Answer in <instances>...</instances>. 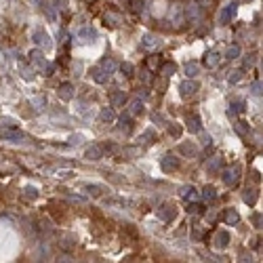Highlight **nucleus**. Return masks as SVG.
<instances>
[{"label": "nucleus", "instance_id": "1", "mask_svg": "<svg viewBox=\"0 0 263 263\" xmlns=\"http://www.w3.org/2000/svg\"><path fill=\"white\" fill-rule=\"evenodd\" d=\"M240 170H242V168H240L238 165H236V167H230V168H225V170H223L221 177H223V183H225V186H234V183L238 181Z\"/></svg>", "mask_w": 263, "mask_h": 263}, {"label": "nucleus", "instance_id": "2", "mask_svg": "<svg viewBox=\"0 0 263 263\" xmlns=\"http://www.w3.org/2000/svg\"><path fill=\"white\" fill-rule=\"evenodd\" d=\"M198 89H200V84H198L196 80H191V78H190V80H186V82H181L179 84V91H181V97H191V95H196L198 93Z\"/></svg>", "mask_w": 263, "mask_h": 263}, {"label": "nucleus", "instance_id": "3", "mask_svg": "<svg viewBox=\"0 0 263 263\" xmlns=\"http://www.w3.org/2000/svg\"><path fill=\"white\" fill-rule=\"evenodd\" d=\"M156 215H158L160 219H162V221H173V219L177 217V211H175V207H173V204H162V207L158 209V211H156Z\"/></svg>", "mask_w": 263, "mask_h": 263}, {"label": "nucleus", "instance_id": "4", "mask_svg": "<svg viewBox=\"0 0 263 263\" xmlns=\"http://www.w3.org/2000/svg\"><path fill=\"white\" fill-rule=\"evenodd\" d=\"M183 15H186L191 24H196V21L200 19V4H198V2H190L186 9H183Z\"/></svg>", "mask_w": 263, "mask_h": 263}, {"label": "nucleus", "instance_id": "5", "mask_svg": "<svg viewBox=\"0 0 263 263\" xmlns=\"http://www.w3.org/2000/svg\"><path fill=\"white\" fill-rule=\"evenodd\" d=\"M227 244H230V234H227L225 230H219L215 236H213V246L215 248H225Z\"/></svg>", "mask_w": 263, "mask_h": 263}, {"label": "nucleus", "instance_id": "6", "mask_svg": "<svg viewBox=\"0 0 263 263\" xmlns=\"http://www.w3.org/2000/svg\"><path fill=\"white\" fill-rule=\"evenodd\" d=\"M57 95H59V99H63V101H72L74 99V87L70 82H63L59 89H57Z\"/></svg>", "mask_w": 263, "mask_h": 263}, {"label": "nucleus", "instance_id": "7", "mask_svg": "<svg viewBox=\"0 0 263 263\" xmlns=\"http://www.w3.org/2000/svg\"><path fill=\"white\" fill-rule=\"evenodd\" d=\"M160 167L162 170H167V173H170V170H175V168H179V158H175V156H165V158L160 160Z\"/></svg>", "mask_w": 263, "mask_h": 263}, {"label": "nucleus", "instance_id": "8", "mask_svg": "<svg viewBox=\"0 0 263 263\" xmlns=\"http://www.w3.org/2000/svg\"><path fill=\"white\" fill-rule=\"evenodd\" d=\"M236 11H238V4L234 2L230 6H225V9L221 11V24H230V21L236 17Z\"/></svg>", "mask_w": 263, "mask_h": 263}, {"label": "nucleus", "instance_id": "9", "mask_svg": "<svg viewBox=\"0 0 263 263\" xmlns=\"http://www.w3.org/2000/svg\"><path fill=\"white\" fill-rule=\"evenodd\" d=\"M143 101L141 99H131L129 101V116H141L143 114Z\"/></svg>", "mask_w": 263, "mask_h": 263}, {"label": "nucleus", "instance_id": "10", "mask_svg": "<svg viewBox=\"0 0 263 263\" xmlns=\"http://www.w3.org/2000/svg\"><path fill=\"white\" fill-rule=\"evenodd\" d=\"M223 221H225V225H238V221H240L238 211H236V209H225V213H223Z\"/></svg>", "mask_w": 263, "mask_h": 263}, {"label": "nucleus", "instance_id": "11", "mask_svg": "<svg viewBox=\"0 0 263 263\" xmlns=\"http://www.w3.org/2000/svg\"><path fill=\"white\" fill-rule=\"evenodd\" d=\"M188 131L190 133H194V135H198V133H202V122H200V118L196 116H188Z\"/></svg>", "mask_w": 263, "mask_h": 263}, {"label": "nucleus", "instance_id": "12", "mask_svg": "<svg viewBox=\"0 0 263 263\" xmlns=\"http://www.w3.org/2000/svg\"><path fill=\"white\" fill-rule=\"evenodd\" d=\"M30 57H32V63L36 66V70H45L47 68V59H45V55H42V51H32L30 53Z\"/></svg>", "mask_w": 263, "mask_h": 263}, {"label": "nucleus", "instance_id": "13", "mask_svg": "<svg viewBox=\"0 0 263 263\" xmlns=\"http://www.w3.org/2000/svg\"><path fill=\"white\" fill-rule=\"evenodd\" d=\"M91 76H93V80H95V82H99V84L108 82V78H110V74L105 72L103 68H93V70H91Z\"/></svg>", "mask_w": 263, "mask_h": 263}, {"label": "nucleus", "instance_id": "14", "mask_svg": "<svg viewBox=\"0 0 263 263\" xmlns=\"http://www.w3.org/2000/svg\"><path fill=\"white\" fill-rule=\"evenodd\" d=\"M141 47L143 48H156V47H160V38L154 36V34H145L143 40H141Z\"/></svg>", "mask_w": 263, "mask_h": 263}, {"label": "nucleus", "instance_id": "15", "mask_svg": "<svg viewBox=\"0 0 263 263\" xmlns=\"http://www.w3.org/2000/svg\"><path fill=\"white\" fill-rule=\"evenodd\" d=\"M221 168H223V158H221V156H215V158H211V162L207 165V170H209V173H213V175L219 173Z\"/></svg>", "mask_w": 263, "mask_h": 263}, {"label": "nucleus", "instance_id": "16", "mask_svg": "<svg viewBox=\"0 0 263 263\" xmlns=\"http://www.w3.org/2000/svg\"><path fill=\"white\" fill-rule=\"evenodd\" d=\"M87 158L89 160H101L103 158V145H91L87 150Z\"/></svg>", "mask_w": 263, "mask_h": 263}, {"label": "nucleus", "instance_id": "17", "mask_svg": "<svg viewBox=\"0 0 263 263\" xmlns=\"http://www.w3.org/2000/svg\"><path fill=\"white\" fill-rule=\"evenodd\" d=\"M110 101H112V108H118V105H124V101H126L124 91H114V93L110 95Z\"/></svg>", "mask_w": 263, "mask_h": 263}, {"label": "nucleus", "instance_id": "18", "mask_svg": "<svg viewBox=\"0 0 263 263\" xmlns=\"http://www.w3.org/2000/svg\"><path fill=\"white\" fill-rule=\"evenodd\" d=\"M78 38H82V42H89V40H93V38H97V32L93 30V27H82L80 32H78Z\"/></svg>", "mask_w": 263, "mask_h": 263}, {"label": "nucleus", "instance_id": "19", "mask_svg": "<svg viewBox=\"0 0 263 263\" xmlns=\"http://www.w3.org/2000/svg\"><path fill=\"white\" fill-rule=\"evenodd\" d=\"M99 120H101V122H114V120H116V112L112 108H103L99 112Z\"/></svg>", "mask_w": 263, "mask_h": 263}, {"label": "nucleus", "instance_id": "20", "mask_svg": "<svg viewBox=\"0 0 263 263\" xmlns=\"http://www.w3.org/2000/svg\"><path fill=\"white\" fill-rule=\"evenodd\" d=\"M202 200L204 202H215L217 200V190L213 188V186H207L202 190Z\"/></svg>", "mask_w": 263, "mask_h": 263}, {"label": "nucleus", "instance_id": "21", "mask_svg": "<svg viewBox=\"0 0 263 263\" xmlns=\"http://www.w3.org/2000/svg\"><path fill=\"white\" fill-rule=\"evenodd\" d=\"M34 40H36L38 45H42V48H51V40H48V36L42 30H38L36 34H34Z\"/></svg>", "mask_w": 263, "mask_h": 263}, {"label": "nucleus", "instance_id": "22", "mask_svg": "<svg viewBox=\"0 0 263 263\" xmlns=\"http://www.w3.org/2000/svg\"><path fill=\"white\" fill-rule=\"evenodd\" d=\"M219 59H221V57H219V53H217V51H211V53L207 55V59H204V63H207V68H217V66H219Z\"/></svg>", "mask_w": 263, "mask_h": 263}, {"label": "nucleus", "instance_id": "23", "mask_svg": "<svg viewBox=\"0 0 263 263\" xmlns=\"http://www.w3.org/2000/svg\"><path fill=\"white\" fill-rule=\"evenodd\" d=\"M242 200L246 204H251V207H255V202H257V194H255V190H244L242 191Z\"/></svg>", "mask_w": 263, "mask_h": 263}, {"label": "nucleus", "instance_id": "24", "mask_svg": "<svg viewBox=\"0 0 263 263\" xmlns=\"http://www.w3.org/2000/svg\"><path fill=\"white\" fill-rule=\"evenodd\" d=\"M179 152H181V154H186V156H190V158H191V156H196V152H198V150H196V145L190 141V143H181V145H179Z\"/></svg>", "mask_w": 263, "mask_h": 263}, {"label": "nucleus", "instance_id": "25", "mask_svg": "<svg viewBox=\"0 0 263 263\" xmlns=\"http://www.w3.org/2000/svg\"><path fill=\"white\" fill-rule=\"evenodd\" d=\"M154 139H156V133L150 129V131H143L139 135V143H154Z\"/></svg>", "mask_w": 263, "mask_h": 263}, {"label": "nucleus", "instance_id": "26", "mask_svg": "<svg viewBox=\"0 0 263 263\" xmlns=\"http://www.w3.org/2000/svg\"><path fill=\"white\" fill-rule=\"evenodd\" d=\"M42 11H45V13H47V17H48V19H51V21H57V11L53 9V6H51V4H48V2H47V0H42Z\"/></svg>", "mask_w": 263, "mask_h": 263}, {"label": "nucleus", "instance_id": "27", "mask_svg": "<svg viewBox=\"0 0 263 263\" xmlns=\"http://www.w3.org/2000/svg\"><path fill=\"white\" fill-rule=\"evenodd\" d=\"M246 110V103L244 101H232V105H230V114L234 116V114H242Z\"/></svg>", "mask_w": 263, "mask_h": 263}, {"label": "nucleus", "instance_id": "28", "mask_svg": "<svg viewBox=\"0 0 263 263\" xmlns=\"http://www.w3.org/2000/svg\"><path fill=\"white\" fill-rule=\"evenodd\" d=\"M198 72H200V66H198V63H188L186 66V76L188 78H196Z\"/></svg>", "mask_w": 263, "mask_h": 263}, {"label": "nucleus", "instance_id": "29", "mask_svg": "<svg viewBox=\"0 0 263 263\" xmlns=\"http://www.w3.org/2000/svg\"><path fill=\"white\" fill-rule=\"evenodd\" d=\"M181 196L186 198V200H194V198L198 196V194H196V188H191V186L181 188Z\"/></svg>", "mask_w": 263, "mask_h": 263}, {"label": "nucleus", "instance_id": "30", "mask_svg": "<svg viewBox=\"0 0 263 263\" xmlns=\"http://www.w3.org/2000/svg\"><path fill=\"white\" fill-rule=\"evenodd\" d=\"M118 122H120V129H122L124 133H129V131H131L133 122H131V116H129V114H126V116H120Z\"/></svg>", "mask_w": 263, "mask_h": 263}, {"label": "nucleus", "instance_id": "31", "mask_svg": "<svg viewBox=\"0 0 263 263\" xmlns=\"http://www.w3.org/2000/svg\"><path fill=\"white\" fill-rule=\"evenodd\" d=\"M177 72V66L175 63H165V66L160 68V74H165V76H173Z\"/></svg>", "mask_w": 263, "mask_h": 263}, {"label": "nucleus", "instance_id": "32", "mask_svg": "<svg viewBox=\"0 0 263 263\" xmlns=\"http://www.w3.org/2000/svg\"><path fill=\"white\" fill-rule=\"evenodd\" d=\"M240 57V48L238 47H227L225 48V59H236Z\"/></svg>", "mask_w": 263, "mask_h": 263}, {"label": "nucleus", "instance_id": "33", "mask_svg": "<svg viewBox=\"0 0 263 263\" xmlns=\"http://www.w3.org/2000/svg\"><path fill=\"white\" fill-rule=\"evenodd\" d=\"M24 196L27 198V200H36V198H38V190L32 188V186H27V188L24 190Z\"/></svg>", "mask_w": 263, "mask_h": 263}, {"label": "nucleus", "instance_id": "34", "mask_svg": "<svg viewBox=\"0 0 263 263\" xmlns=\"http://www.w3.org/2000/svg\"><path fill=\"white\" fill-rule=\"evenodd\" d=\"M4 137L6 139H25V135L24 133H21V131H4Z\"/></svg>", "mask_w": 263, "mask_h": 263}, {"label": "nucleus", "instance_id": "35", "mask_svg": "<svg viewBox=\"0 0 263 263\" xmlns=\"http://www.w3.org/2000/svg\"><path fill=\"white\" fill-rule=\"evenodd\" d=\"M101 68H103V70H105V72H108V74H112L114 70H116V61H112V59H103Z\"/></svg>", "mask_w": 263, "mask_h": 263}, {"label": "nucleus", "instance_id": "36", "mask_svg": "<svg viewBox=\"0 0 263 263\" xmlns=\"http://www.w3.org/2000/svg\"><path fill=\"white\" fill-rule=\"evenodd\" d=\"M242 76H244L242 70H232V72H230V82H232V84H236V82H238Z\"/></svg>", "mask_w": 263, "mask_h": 263}, {"label": "nucleus", "instance_id": "37", "mask_svg": "<svg viewBox=\"0 0 263 263\" xmlns=\"http://www.w3.org/2000/svg\"><path fill=\"white\" fill-rule=\"evenodd\" d=\"M145 0H131V6H133V11L135 13H141V11H143L145 9Z\"/></svg>", "mask_w": 263, "mask_h": 263}, {"label": "nucleus", "instance_id": "38", "mask_svg": "<svg viewBox=\"0 0 263 263\" xmlns=\"http://www.w3.org/2000/svg\"><path fill=\"white\" fill-rule=\"evenodd\" d=\"M101 186H87V191H89V194H93V196H99V194H101Z\"/></svg>", "mask_w": 263, "mask_h": 263}, {"label": "nucleus", "instance_id": "39", "mask_svg": "<svg viewBox=\"0 0 263 263\" xmlns=\"http://www.w3.org/2000/svg\"><path fill=\"white\" fill-rule=\"evenodd\" d=\"M236 133H238V135H246V133H248L246 122H238V124H236Z\"/></svg>", "mask_w": 263, "mask_h": 263}, {"label": "nucleus", "instance_id": "40", "mask_svg": "<svg viewBox=\"0 0 263 263\" xmlns=\"http://www.w3.org/2000/svg\"><path fill=\"white\" fill-rule=\"evenodd\" d=\"M168 133L173 135V137H179V135H181V126H177V124H170V126H168Z\"/></svg>", "mask_w": 263, "mask_h": 263}, {"label": "nucleus", "instance_id": "41", "mask_svg": "<svg viewBox=\"0 0 263 263\" xmlns=\"http://www.w3.org/2000/svg\"><path fill=\"white\" fill-rule=\"evenodd\" d=\"M251 91H253V95H261V80H255Z\"/></svg>", "mask_w": 263, "mask_h": 263}, {"label": "nucleus", "instance_id": "42", "mask_svg": "<svg viewBox=\"0 0 263 263\" xmlns=\"http://www.w3.org/2000/svg\"><path fill=\"white\" fill-rule=\"evenodd\" d=\"M21 76H24L25 78V80H32V72H30V68H24V66H21Z\"/></svg>", "mask_w": 263, "mask_h": 263}, {"label": "nucleus", "instance_id": "43", "mask_svg": "<svg viewBox=\"0 0 263 263\" xmlns=\"http://www.w3.org/2000/svg\"><path fill=\"white\" fill-rule=\"evenodd\" d=\"M122 72H124V76H133V66L131 63H122Z\"/></svg>", "mask_w": 263, "mask_h": 263}, {"label": "nucleus", "instance_id": "44", "mask_svg": "<svg viewBox=\"0 0 263 263\" xmlns=\"http://www.w3.org/2000/svg\"><path fill=\"white\" fill-rule=\"evenodd\" d=\"M124 154H126V156H139V154H141V150H137V147H126Z\"/></svg>", "mask_w": 263, "mask_h": 263}, {"label": "nucleus", "instance_id": "45", "mask_svg": "<svg viewBox=\"0 0 263 263\" xmlns=\"http://www.w3.org/2000/svg\"><path fill=\"white\" fill-rule=\"evenodd\" d=\"M139 80L147 84V82H150V72H145V70H143V72H141V74H139Z\"/></svg>", "mask_w": 263, "mask_h": 263}, {"label": "nucleus", "instance_id": "46", "mask_svg": "<svg viewBox=\"0 0 263 263\" xmlns=\"http://www.w3.org/2000/svg\"><path fill=\"white\" fill-rule=\"evenodd\" d=\"M80 139H82V135H74V137H70V143L78 145V143H80Z\"/></svg>", "mask_w": 263, "mask_h": 263}, {"label": "nucleus", "instance_id": "47", "mask_svg": "<svg viewBox=\"0 0 263 263\" xmlns=\"http://www.w3.org/2000/svg\"><path fill=\"white\" fill-rule=\"evenodd\" d=\"M147 63H150V68H158V63H160V59H158V57H156V55H154V57H152V59H150V61H147Z\"/></svg>", "mask_w": 263, "mask_h": 263}, {"label": "nucleus", "instance_id": "48", "mask_svg": "<svg viewBox=\"0 0 263 263\" xmlns=\"http://www.w3.org/2000/svg\"><path fill=\"white\" fill-rule=\"evenodd\" d=\"M253 63H255V55H248V57H246V61H244V66H246V68H251Z\"/></svg>", "mask_w": 263, "mask_h": 263}, {"label": "nucleus", "instance_id": "49", "mask_svg": "<svg viewBox=\"0 0 263 263\" xmlns=\"http://www.w3.org/2000/svg\"><path fill=\"white\" fill-rule=\"evenodd\" d=\"M196 2L200 4V6H211L213 2H215V0H196Z\"/></svg>", "mask_w": 263, "mask_h": 263}, {"label": "nucleus", "instance_id": "50", "mask_svg": "<svg viewBox=\"0 0 263 263\" xmlns=\"http://www.w3.org/2000/svg\"><path fill=\"white\" fill-rule=\"evenodd\" d=\"M188 211H190V213H198V211H200V207H198V204H190Z\"/></svg>", "mask_w": 263, "mask_h": 263}, {"label": "nucleus", "instance_id": "51", "mask_svg": "<svg viewBox=\"0 0 263 263\" xmlns=\"http://www.w3.org/2000/svg\"><path fill=\"white\" fill-rule=\"evenodd\" d=\"M202 143L204 145H211V137H209V135H202Z\"/></svg>", "mask_w": 263, "mask_h": 263}]
</instances>
